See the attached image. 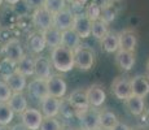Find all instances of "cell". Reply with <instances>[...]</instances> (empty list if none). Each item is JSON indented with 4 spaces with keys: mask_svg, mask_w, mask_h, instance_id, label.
Listing matches in <instances>:
<instances>
[{
    "mask_svg": "<svg viewBox=\"0 0 149 130\" xmlns=\"http://www.w3.org/2000/svg\"><path fill=\"white\" fill-rule=\"evenodd\" d=\"M24 4L29 9H36L44 5V0H24Z\"/></svg>",
    "mask_w": 149,
    "mask_h": 130,
    "instance_id": "cell-37",
    "label": "cell"
},
{
    "mask_svg": "<svg viewBox=\"0 0 149 130\" xmlns=\"http://www.w3.org/2000/svg\"><path fill=\"white\" fill-rule=\"evenodd\" d=\"M7 103L14 113H18V115L24 113V112L29 108L27 99L24 95V92H13L10 99L8 100Z\"/></svg>",
    "mask_w": 149,
    "mask_h": 130,
    "instance_id": "cell-20",
    "label": "cell"
},
{
    "mask_svg": "<svg viewBox=\"0 0 149 130\" xmlns=\"http://www.w3.org/2000/svg\"><path fill=\"white\" fill-rule=\"evenodd\" d=\"M118 117L114 112L109 111V109H102L100 111V128H104L107 130L113 129L118 124Z\"/></svg>",
    "mask_w": 149,
    "mask_h": 130,
    "instance_id": "cell-25",
    "label": "cell"
},
{
    "mask_svg": "<svg viewBox=\"0 0 149 130\" xmlns=\"http://www.w3.org/2000/svg\"><path fill=\"white\" fill-rule=\"evenodd\" d=\"M101 47H102V50L105 52H108V53H116V52L119 50L117 34L109 31L107 35L101 39Z\"/></svg>",
    "mask_w": 149,
    "mask_h": 130,
    "instance_id": "cell-26",
    "label": "cell"
},
{
    "mask_svg": "<svg viewBox=\"0 0 149 130\" xmlns=\"http://www.w3.org/2000/svg\"><path fill=\"white\" fill-rule=\"evenodd\" d=\"M68 1H69V3H71V1H73V0H66V3H68Z\"/></svg>",
    "mask_w": 149,
    "mask_h": 130,
    "instance_id": "cell-47",
    "label": "cell"
},
{
    "mask_svg": "<svg viewBox=\"0 0 149 130\" xmlns=\"http://www.w3.org/2000/svg\"><path fill=\"white\" fill-rule=\"evenodd\" d=\"M131 130H141V129H131Z\"/></svg>",
    "mask_w": 149,
    "mask_h": 130,
    "instance_id": "cell-48",
    "label": "cell"
},
{
    "mask_svg": "<svg viewBox=\"0 0 149 130\" xmlns=\"http://www.w3.org/2000/svg\"><path fill=\"white\" fill-rule=\"evenodd\" d=\"M87 92V99L88 103H90V107H93V108H100L102 104L105 103V99H107V94H105L104 89H102L101 85H92L86 90Z\"/></svg>",
    "mask_w": 149,
    "mask_h": 130,
    "instance_id": "cell-12",
    "label": "cell"
},
{
    "mask_svg": "<svg viewBox=\"0 0 149 130\" xmlns=\"http://www.w3.org/2000/svg\"><path fill=\"white\" fill-rule=\"evenodd\" d=\"M51 60L47 57L38 56L34 59V76L35 78H40V79H47L51 77Z\"/></svg>",
    "mask_w": 149,
    "mask_h": 130,
    "instance_id": "cell-15",
    "label": "cell"
},
{
    "mask_svg": "<svg viewBox=\"0 0 149 130\" xmlns=\"http://www.w3.org/2000/svg\"><path fill=\"white\" fill-rule=\"evenodd\" d=\"M74 65L83 72L92 69L95 65V52L86 46H79L74 50Z\"/></svg>",
    "mask_w": 149,
    "mask_h": 130,
    "instance_id": "cell-2",
    "label": "cell"
},
{
    "mask_svg": "<svg viewBox=\"0 0 149 130\" xmlns=\"http://www.w3.org/2000/svg\"><path fill=\"white\" fill-rule=\"evenodd\" d=\"M5 3H8V4H10V5H16V4H18L21 0H4Z\"/></svg>",
    "mask_w": 149,
    "mask_h": 130,
    "instance_id": "cell-40",
    "label": "cell"
},
{
    "mask_svg": "<svg viewBox=\"0 0 149 130\" xmlns=\"http://www.w3.org/2000/svg\"><path fill=\"white\" fill-rule=\"evenodd\" d=\"M96 130H107V129H104V128H97Z\"/></svg>",
    "mask_w": 149,
    "mask_h": 130,
    "instance_id": "cell-44",
    "label": "cell"
},
{
    "mask_svg": "<svg viewBox=\"0 0 149 130\" xmlns=\"http://www.w3.org/2000/svg\"><path fill=\"white\" fill-rule=\"evenodd\" d=\"M9 130H27V129L25 128V125L22 122H18V124H14Z\"/></svg>",
    "mask_w": 149,
    "mask_h": 130,
    "instance_id": "cell-39",
    "label": "cell"
},
{
    "mask_svg": "<svg viewBox=\"0 0 149 130\" xmlns=\"http://www.w3.org/2000/svg\"><path fill=\"white\" fill-rule=\"evenodd\" d=\"M3 1H4V0H0V7H1V4H3Z\"/></svg>",
    "mask_w": 149,
    "mask_h": 130,
    "instance_id": "cell-45",
    "label": "cell"
},
{
    "mask_svg": "<svg viewBox=\"0 0 149 130\" xmlns=\"http://www.w3.org/2000/svg\"><path fill=\"white\" fill-rule=\"evenodd\" d=\"M77 117H78L82 129L96 130L97 128H100V111H97L93 107L77 112Z\"/></svg>",
    "mask_w": 149,
    "mask_h": 130,
    "instance_id": "cell-3",
    "label": "cell"
},
{
    "mask_svg": "<svg viewBox=\"0 0 149 130\" xmlns=\"http://www.w3.org/2000/svg\"><path fill=\"white\" fill-rule=\"evenodd\" d=\"M12 90L4 79H0V103H7L12 96Z\"/></svg>",
    "mask_w": 149,
    "mask_h": 130,
    "instance_id": "cell-36",
    "label": "cell"
},
{
    "mask_svg": "<svg viewBox=\"0 0 149 130\" xmlns=\"http://www.w3.org/2000/svg\"><path fill=\"white\" fill-rule=\"evenodd\" d=\"M14 112L8 103H0V126H7L13 121Z\"/></svg>",
    "mask_w": 149,
    "mask_h": 130,
    "instance_id": "cell-29",
    "label": "cell"
},
{
    "mask_svg": "<svg viewBox=\"0 0 149 130\" xmlns=\"http://www.w3.org/2000/svg\"><path fill=\"white\" fill-rule=\"evenodd\" d=\"M27 77L22 76L18 72H14L9 77L5 78V82L8 83L9 89L12 90V92H24V90L27 87Z\"/></svg>",
    "mask_w": 149,
    "mask_h": 130,
    "instance_id": "cell-19",
    "label": "cell"
},
{
    "mask_svg": "<svg viewBox=\"0 0 149 130\" xmlns=\"http://www.w3.org/2000/svg\"><path fill=\"white\" fill-rule=\"evenodd\" d=\"M43 7L47 11H49L52 14H54L66 7V0H44Z\"/></svg>",
    "mask_w": 149,
    "mask_h": 130,
    "instance_id": "cell-32",
    "label": "cell"
},
{
    "mask_svg": "<svg viewBox=\"0 0 149 130\" xmlns=\"http://www.w3.org/2000/svg\"><path fill=\"white\" fill-rule=\"evenodd\" d=\"M16 70L25 77L34 76V59L29 55H24V57L16 64Z\"/></svg>",
    "mask_w": 149,
    "mask_h": 130,
    "instance_id": "cell-24",
    "label": "cell"
},
{
    "mask_svg": "<svg viewBox=\"0 0 149 130\" xmlns=\"http://www.w3.org/2000/svg\"><path fill=\"white\" fill-rule=\"evenodd\" d=\"M44 116L36 108H27L24 113H21V122L27 130H39Z\"/></svg>",
    "mask_w": 149,
    "mask_h": 130,
    "instance_id": "cell-9",
    "label": "cell"
},
{
    "mask_svg": "<svg viewBox=\"0 0 149 130\" xmlns=\"http://www.w3.org/2000/svg\"><path fill=\"white\" fill-rule=\"evenodd\" d=\"M132 95L140 98H147L149 95V79L145 76H136L131 78Z\"/></svg>",
    "mask_w": 149,
    "mask_h": 130,
    "instance_id": "cell-17",
    "label": "cell"
},
{
    "mask_svg": "<svg viewBox=\"0 0 149 130\" xmlns=\"http://www.w3.org/2000/svg\"><path fill=\"white\" fill-rule=\"evenodd\" d=\"M60 113L66 118L77 116V111L73 108V105L68 102V99H64V98L61 99V103H60Z\"/></svg>",
    "mask_w": 149,
    "mask_h": 130,
    "instance_id": "cell-35",
    "label": "cell"
},
{
    "mask_svg": "<svg viewBox=\"0 0 149 130\" xmlns=\"http://www.w3.org/2000/svg\"><path fill=\"white\" fill-rule=\"evenodd\" d=\"M84 14L91 20V21H96V20H100V16H101V7H100L97 3L92 1L86 7Z\"/></svg>",
    "mask_w": 149,
    "mask_h": 130,
    "instance_id": "cell-33",
    "label": "cell"
},
{
    "mask_svg": "<svg viewBox=\"0 0 149 130\" xmlns=\"http://www.w3.org/2000/svg\"><path fill=\"white\" fill-rule=\"evenodd\" d=\"M61 124L56 117H44L39 130H61Z\"/></svg>",
    "mask_w": 149,
    "mask_h": 130,
    "instance_id": "cell-34",
    "label": "cell"
},
{
    "mask_svg": "<svg viewBox=\"0 0 149 130\" xmlns=\"http://www.w3.org/2000/svg\"><path fill=\"white\" fill-rule=\"evenodd\" d=\"M47 87L49 96L57 98V99H62L68 90V85L65 79L61 76H57V74H54V76L51 74V77L47 78Z\"/></svg>",
    "mask_w": 149,
    "mask_h": 130,
    "instance_id": "cell-7",
    "label": "cell"
},
{
    "mask_svg": "<svg viewBox=\"0 0 149 130\" xmlns=\"http://www.w3.org/2000/svg\"><path fill=\"white\" fill-rule=\"evenodd\" d=\"M108 33H109V25L105 24L102 20L92 21V25H91V34L93 35V38L101 40Z\"/></svg>",
    "mask_w": 149,
    "mask_h": 130,
    "instance_id": "cell-28",
    "label": "cell"
},
{
    "mask_svg": "<svg viewBox=\"0 0 149 130\" xmlns=\"http://www.w3.org/2000/svg\"><path fill=\"white\" fill-rule=\"evenodd\" d=\"M78 130H84V129H82V128H81V129H78Z\"/></svg>",
    "mask_w": 149,
    "mask_h": 130,
    "instance_id": "cell-49",
    "label": "cell"
},
{
    "mask_svg": "<svg viewBox=\"0 0 149 130\" xmlns=\"http://www.w3.org/2000/svg\"><path fill=\"white\" fill-rule=\"evenodd\" d=\"M118 37V44L119 50L134 52L137 44V35L132 29H125L117 34Z\"/></svg>",
    "mask_w": 149,
    "mask_h": 130,
    "instance_id": "cell-11",
    "label": "cell"
},
{
    "mask_svg": "<svg viewBox=\"0 0 149 130\" xmlns=\"http://www.w3.org/2000/svg\"><path fill=\"white\" fill-rule=\"evenodd\" d=\"M110 130H131V128L128 125H126V124L118 121V124H117L116 126H113V129H110Z\"/></svg>",
    "mask_w": 149,
    "mask_h": 130,
    "instance_id": "cell-38",
    "label": "cell"
},
{
    "mask_svg": "<svg viewBox=\"0 0 149 130\" xmlns=\"http://www.w3.org/2000/svg\"><path fill=\"white\" fill-rule=\"evenodd\" d=\"M68 102L73 105V108L77 112L90 108V103H88V99H87V92H86V90H83V89L74 90L69 95Z\"/></svg>",
    "mask_w": 149,
    "mask_h": 130,
    "instance_id": "cell-14",
    "label": "cell"
},
{
    "mask_svg": "<svg viewBox=\"0 0 149 130\" xmlns=\"http://www.w3.org/2000/svg\"><path fill=\"white\" fill-rule=\"evenodd\" d=\"M31 20H33L34 26L40 31H44L49 29L51 26H53V14L44 7L34 9L33 14H31Z\"/></svg>",
    "mask_w": 149,
    "mask_h": 130,
    "instance_id": "cell-5",
    "label": "cell"
},
{
    "mask_svg": "<svg viewBox=\"0 0 149 130\" xmlns=\"http://www.w3.org/2000/svg\"><path fill=\"white\" fill-rule=\"evenodd\" d=\"M60 103L61 99L53 96H47L45 99L40 100L42 115L44 117H56L60 113Z\"/></svg>",
    "mask_w": 149,
    "mask_h": 130,
    "instance_id": "cell-16",
    "label": "cell"
},
{
    "mask_svg": "<svg viewBox=\"0 0 149 130\" xmlns=\"http://www.w3.org/2000/svg\"><path fill=\"white\" fill-rule=\"evenodd\" d=\"M61 44L74 51L81 46V38L73 29H69V30H65L61 33Z\"/></svg>",
    "mask_w": 149,
    "mask_h": 130,
    "instance_id": "cell-23",
    "label": "cell"
},
{
    "mask_svg": "<svg viewBox=\"0 0 149 130\" xmlns=\"http://www.w3.org/2000/svg\"><path fill=\"white\" fill-rule=\"evenodd\" d=\"M51 64L57 72L68 73L74 68V51L60 44L51 51Z\"/></svg>",
    "mask_w": 149,
    "mask_h": 130,
    "instance_id": "cell-1",
    "label": "cell"
},
{
    "mask_svg": "<svg viewBox=\"0 0 149 130\" xmlns=\"http://www.w3.org/2000/svg\"><path fill=\"white\" fill-rule=\"evenodd\" d=\"M74 13L73 9L69 7H65L60 12L53 14V26L58 29L60 31H65L71 29L73 26V20H74Z\"/></svg>",
    "mask_w": 149,
    "mask_h": 130,
    "instance_id": "cell-10",
    "label": "cell"
},
{
    "mask_svg": "<svg viewBox=\"0 0 149 130\" xmlns=\"http://www.w3.org/2000/svg\"><path fill=\"white\" fill-rule=\"evenodd\" d=\"M1 53L4 55L5 59L10 60L13 63H18L24 57V48L21 46V42L16 38L9 39L4 46L1 47Z\"/></svg>",
    "mask_w": 149,
    "mask_h": 130,
    "instance_id": "cell-6",
    "label": "cell"
},
{
    "mask_svg": "<svg viewBox=\"0 0 149 130\" xmlns=\"http://www.w3.org/2000/svg\"><path fill=\"white\" fill-rule=\"evenodd\" d=\"M14 72H16V63L10 61V60L4 57V59L0 61V76H1V78L5 79V78L9 77Z\"/></svg>",
    "mask_w": 149,
    "mask_h": 130,
    "instance_id": "cell-31",
    "label": "cell"
},
{
    "mask_svg": "<svg viewBox=\"0 0 149 130\" xmlns=\"http://www.w3.org/2000/svg\"><path fill=\"white\" fill-rule=\"evenodd\" d=\"M125 103H126L127 109L130 111V113L134 115V116H140V115L144 112V109H145L144 98L136 96V95H131V96L128 98Z\"/></svg>",
    "mask_w": 149,
    "mask_h": 130,
    "instance_id": "cell-22",
    "label": "cell"
},
{
    "mask_svg": "<svg viewBox=\"0 0 149 130\" xmlns=\"http://www.w3.org/2000/svg\"><path fill=\"white\" fill-rule=\"evenodd\" d=\"M0 56H1V46H0Z\"/></svg>",
    "mask_w": 149,
    "mask_h": 130,
    "instance_id": "cell-46",
    "label": "cell"
},
{
    "mask_svg": "<svg viewBox=\"0 0 149 130\" xmlns=\"http://www.w3.org/2000/svg\"><path fill=\"white\" fill-rule=\"evenodd\" d=\"M0 130H9L7 126H0Z\"/></svg>",
    "mask_w": 149,
    "mask_h": 130,
    "instance_id": "cell-43",
    "label": "cell"
},
{
    "mask_svg": "<svg viewBox=\"0 0 149 130\" xmlns=\"http://www.w3.org/2000/svg\"><path fill=\"white\" fill-rule=\"evenodd\" d=\"M147 72H148V74H149V59H148V61H147Z\"/></svg>",
    "mask_w": 149,
    "mask_h": 130,
    "instance_id": "cell-42",
    "label": "cell"
},
{
    "mask_svg": "<svg viewBox=\"0 0 149 130\" xmlns=\"http://www.w3.org/2000/svg\"><path fill=\"white\" fill-rule=\"evenodd\" d=\"M117 12H116V8L114 5L111 4H105L104 7H101V16H100V20L105 22V24H110L116 20Z\"/></svg>",
    "mask_w": 149,
    "mask_h": 130,
    "instance_id": "cell-30",
    "label": "cell"
},
{
    "mask_svg": "<svg viewBox=\"0 0 149 130\" xmlns=\"http://www.w3.org/2000/svg\"><path fill=\"white\" fill-rule=\"evenodd\" d=\"M91 25H92V21H91L84 13L74 14L71 29L78 34V37L81 39H86V38H88V37H91Z\"/></svg>",
    "mask_w": 149,
    "mask_h": 130,
    "instance_id": "cell-8",
    "label": "cell"
},
{
    "mask_svg": "<svg viewBox=\"0 0 149 130\" xmlns=\"http://www.w3.org/2000/svg\"><path fill=\"white\" fill-rule=\"evenodd\" d=\"M27 90L30 92L31 96H34L35 99H39V100H43L47 96H49V94H48V87H47V79L34 78L27 85Z\"/></svg>",
    "mask_w": 149,
    "mask_h": 130,
    "instance_id": "cell-13",
    "label": "cell"
},
{
    "mask_svg": "<svg viewBox=\"0 0 149 130\" xmlns=\"http://www.w3.org/2000/svg\"><path fill=\"white\" fill-rule=\"evenodd\" d=\"M61 33L58 29H56L54 26H51L49 29L47 30L42 31V35L44 38V42H45V46L51 48H54L57 46L61 44Z\"/></svg>",
    "mask_w": 149,
    "mask_h": 130,
    "instance_id": "cell-21",
    "label": "cell"
},
{
    "mask_svg": "<svg viewBox=\"0 0 149 130\" xmlns=\"http://www.w3.org/2000/svg\"><path fill=\"white\" fill-rule=\"evenodd\" d=\"M116 64L118 65V68L121 70L125 72L131 70L134 68V65H135V55H134V52L118 50L116 52Z\"/></svg>",
    "mask_w": 149,
    "mask_h": 130,
    "instance_id": "cell-18",
    "label": "cell"
},
{
    "mask_svg": "<svg viewBox=\"0 0 149 130\" xmlns=\"http://www.w3.org/2000/svg\"><path fill=\"white\" fill-rule=\"evenodd\" d=\"M111 94L118 100L126 102L132 95L131 89V79L128 77H117L111 82Z\"/></svg>",
    "mask_w": 149,
    "mask_h": 130,
    "instance_id": "cell-4",
    "label": "cell"
},
{
    "mask_svg": "<svg viewBox=\"0 0 149 130\" xmlns=\"http://www.w3.org/2000/svg\"><path fill=\"white\" fill-rule=\"evenodd\" d=\"M27 43H29V48H30L34 53H40V52H43L44 48L47 47L42 33H33L29 37Z\"/></svg>",
    "mask_w": 149,
    "mask_h": 130,
    "instance_id": "cell-27",
    "label": "cell"
},
{
    "mask_svg": "<svg viewBox=\"0 0 149 130\" xmlns=\"http://www.w3.org/2000/svg\"><path fill=\"white\" fill-rule=\"evenodd\" d=\"M61 130H74L73 128H70V126H62Z\"/></svg>",
    "mask_w": 149,
    "mask_h": 130,
    "instance_id": "cell-41",
    "label": "cell"
}]
</instances>
